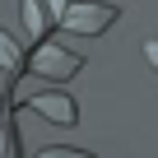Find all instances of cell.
Returning <instances> with one entry per match:
<instances>
[{
  "label": "cell",
  "mask_w": 158,
  "mask_h": 158,
  "mask_svg": "<svg viewBox=\"0 0 158 158\" xmlns=\"http://www.w3.org/2000/svg\"><path fill=\"white\" fill-rule=\"evenodd\" d=\"M116 5H93V0H70L65 5V14H60V28L65 33H84V37H93V33H102V28H112L116 23Z\"/></svg>",
  "instance_id": "6da1fadb"
},
{
  "label": "cell",
  "mask_w": 158,
  "mask_h": 158,
  "mask_svg": "<svg viewBox=\"0 0 158 158\" xmlns=\"http://www.w3.org/2000/svg\"><path fill=\"white\" fill-rule=\"evenodd\" d=\"M84 70V60H79L74 51H65V47H37L33 51V74H42V79H70V74H79Z\"/></svg>",
  "instance_id": "7a4b0ae2"
},
{
  "label": "cell",
  "mask_w": 158,
  "mask_h": 158,
  "mask_svg": "<svg viewBox=\"0 0 158 158\" xmlns=\"http://www.w3.org/2000/svg\"><path fill=\"white\" fill-rule=\"evenodd\" d=\"M37 116H47V121H56V126H74L79 121V112H74V102L65 98V93H37L33 102H28Z\"/></svg>",
  "instance_id": "3957f363"
},
{
  "label": "cell",
  "mask_w": 158,
  "mask_h": 158,
  "mask_svg": "<svg viewBox=\"0 0 158 158\" xmlns=\"http://www.w3.org/2000/svg\"><path fill=\"white\" fill-rule=\"evenodd\" d=\"M19 65H23V56H19V42L0 28V70H10V74H19Z\"/></svg>",
  "instance_id": "277c9868"
},
{
  "label": "cell",
  "mask_w": 158,
  "mask_h": 158,
  "mask_svg": "<svg viewBox=\"0 0 158 158\" xmlns=\"http://www.w3.org/2000/svg\"><path fill=\"white\" fill-rule=\"evenodd\" d=\"M23 23H28V37H42L47 33V14L37 0H23Z\"/></svg>",
  "instance_id": "5b68a950"
},
{
  "label": "cell",
  "mask_w": 158,
  "mask_h": 158,
  "mask_svg": "<svg viewBox=\"0 0 158 158\" xmlns=\"http://www.w3.org/2000/svg\"><path fill=\"white\" fill-rule=\"evenodd\" d=\"M65 5H70V0H47V14H51V19H60V14H65Z\"/></svg>",
  "instance_id": "8992f818"
},
{
  "label": "cell",
  "mask_w": 158,
  "mask_h": 158,
  "mask_svg": "<svg viewBox=\"0 0 158 158\" xmlns=\"http://www.w3.org/2000/svg\"><path fill=\"white\" fill-rule=\"evenodd\" d=\"M5 149H10V144H5V130H0V153H5Z\"/></svg>",
  "instance_id": "52a82bcc"
}]
</instances>
